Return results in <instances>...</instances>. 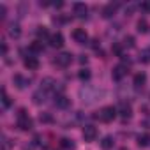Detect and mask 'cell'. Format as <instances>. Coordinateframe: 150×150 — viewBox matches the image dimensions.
I'll use <instances>...</instances> for the list:
<instances>
[{
  "instance_id": "cell-6",
  "label": "cell",
  "mask_w": 150,
  "mask_h": 150,
  "mask_svg": "<svg viewBox=\"0 0 150 150\" xmlns=\"http://www.w3.org/2000/svg\"><path fill=\"white\" fill-rule=\"evenodd\" d=\"M127 74V67L124 65V64H118L115 69H113V72H111V76H113V80H117V81H120L124 76Z\"/></svg>"
},
{
  "instance_id": "cell-28",
  "label": "cell",
  "mask_w": 150,
  "mask_h": 150,
  "mask_svg": "<svg viewBox=\"0 0 150 150\" xmlns=\"http://www.w3.org/2000/svg\"><path fill=\"white\" fill-rule=\"evenodd\" d=\"M0 18H6V6H0Z\"/></svg>"
},
{
  "instance_id": "cell-18",
  "label": "cell",
  "mask_w": 150,
  "mask_h": 150,
  "mask_svg": "<svg viewBox=\"0 0 150 150\" xmlns=\"http://www.w3.org/2000/svg\"><path fill=\"white\" fill-rule=\"evenodd\" d=\"M138 145H139V146H148V145H150V134H148V132L139 134V136H138Z\"/></svg>"
},
{
  "instance_id": "cell-9",
  "label": "cell",
  "mask_w": 150,
  "mask_h": 150,
  "mask_svg": "<svg viewBox=\"0 0 150 150\" xmlns=\"http://www.w3.org/2000/svg\"><path fill=\"white\" fill-rule=\"evenodd\" d=\"M118 113H120L122 118H131V115H132L131 104H129V103H120V106H118Z\"/></svg>"
},
{
  "instance_id": "cell-3",
  "label": "cell",
  "mask_w": 150,
  "mask_h": 150,
  "mask_svg": "<svg viewBox=\"0 0 150 150\" xmlns=\"http://www.w3.org/2000/svg\"><path fill=\"white\" fill-rule=\"evenodd\" d=\"M57 65H60V67H67V65H71V62H72V55L71 53H67V51H62V53H58L57 55Z\"/></svg>"
},
{
  "instance_id": "cell-13",
  "label": "cell",
  "mask_w": 150,
  "mask_h": 150,
  "mask_svg": "<svg viewBox=\"0 0 150 150\" xmlns=\"http://www.w3.org/2000/svg\"><path fill=\"white\" fill-rule=\"evenodd\" d=\"M145 81H146V74L145 72H138L134 76V88H143Z\"/></svg>"
},
{
  "instance_id": "cell-7",
  "label": "cell",
  "mask_w": 150,
  "mask_h": 150,
  "mask_svg": "<svg viewBox=\"0 0 150 150\" xmlns=\"http://www.w3.org/2000/svg\"><path fill=\"white\" fill-rule=\"evenodd\" d=\"M69 104H71V101H69V99H67L64 94H57V96H55V106H57V108H60V110H65Z\"/></svg>"
},
{
  "instance_id": "cell-12",
  "label": "cell",
  "mask_w": 150,
  "mask_h": 150,
  "mask_svg": "<svg viewBox=\"0 0 150 150\" xmlns=\"http://www.w3.org/2000/svg\"><path fill=\"white\" fill-rule=\"evenodd\" d=\"M72 9H74V14H76L78 18H85L87 16V13H88V9H87V6L85 4H74L72 6Z\"/></svg>"
},
{
  "instance_id": "cell-2",
  "label": "cell",
  "mask_w": 150,
  "mask_h": 150,
  "mask_svg": "<svg viewBox=\"0 0 150 150\" xmlns=\"http://www.w3.org/2000/svg\"><path fill=\"white\" fill-rule=\"evenodd\" d=\"M96 117H97L101 122H113V118L117 117V110H115L113 106H106V108H103Z\"/></svg>"
},
{
  "instance_id": "cell-27",
  "label": "cell",
  "mask_w": 150,
  "mask_h": 150,
  "mask_svg": "<svg viewBox=\"0 0 150 150\" xmlns=\"http://www.w3.org/2000/svg\"><path fill=\"white\" fill-rule=\"evenodd\" d=\"M41 122H51V117L50 115H41Z\"/></svg>"
},
{
  "instance_id": "cell-8",
  "label": "cell",
  "mask_w": 150,
  "mask_h": 150,
  "mask_svg": "<svg viewBox=\"0 0 150 150\" xmlns=\"http://www.w3.org/2000/svg\"><path fill=\"white\" fill-rule=\"evenodd\" d=\"M23 64H25V67H27L28 71H35V69L39 67V60H37L34 55H30V57H25Z\"/></svg>"
},
{
  "instance_id": "cell-4",
  "label": "cell",
  "mask_w": 150,
  "mask_h": 150,
  "mask_svg": "<svg viewBox=\"0 0 150 150\" xmlns=\"http://www.w3.org/2000/svg\"><path fill=\"white\" fill-rule=\"evenodd\" d=\"M72 39L76 41L78 44H87V41H88V34L83 30V28H76L72 32Z\"/></svg>"
},
{
  "instance_id": "cell-26",
  "label": "cell",
  "mask_w": 150,
  "mask_h": 150,
  "mask_svg": "<svg viewBox=\"0 0 150 150\" xmlns=\"http://www.w3.org/2000/svg\"><path fill=\"white\" fill-rule=\"evenodd\" d=\"M124 44H125V46H129V48H132V46H134V37H131V35H129V37H125Z\"/></svg>"
},
{
  "instance_id": "cell-19",
  "label": "cell",
  "mask_w": 150,
  "mask_h": 150,
  "mask_svg": "<svg viewBox=\"0 0 150 150\" xmlns=\"http://www.w3.org/2000/svg\"><path fill=\"white\" fill-rule=\"evenodd\" d=\"M28 50H30L32 53H41V51H42V42H41V41H34Z\"/></svg>"
},
{
  "instance_id": "cell-10",
  "label": "cell",
  "mask_w": 150,
  "mask_h": 150,
  "mask_svg": "<svg viewBox=\"0 0 150 150\" xmlns=\"http://www.w3.org/2000/svg\"><path fill=\"white\" fill-rule=\"evenodd\" d=\"M13 81H14V85L18 87V88H27L28 87V83H30V80L28 78H25V76H21V74H16V76L13 78Z\"/></svg>"
},
{
  "instance_id": "cell-15",
  "label": "cell",
  "mask_w": 150,
  "mask_h": 150,
  "mask_svg": "<svg viewBox=\"0 0 150 150\" xmlns=\"http://www.w3.org/2000/svg\"><path fill=\"white\" fill-rule=\"evenodd\" d=\"M115 11H117V6H115V4H108V6L103 9V18H111V16L115 14Z\"/></svg>"
},
{
  "instance_id": "cell-14",
  "label": "cell",
  "mask_w": 150,
  "mask_h": 150,
  "mask_svg": "<svg viewBox=\"0 0 150 150\" xmlns=\"http://www.w3.org/2000/svg\"><path fill=\"white\" fill-rule=\"evenodd\" d=\"M46 101V90L44 88H39L35 94H34V103L35 104H42Z\"/></svg>"
},
{
  "instance_id": "cell-21",
  "label": "cell",
  "mask_w": 150,
  "mask_h": 150,
  "mask_svg": "<svg viewBox=\"0 0 150 150\" xmlns=\"http://www.w3.org/2000/svg\"><path fill=\"white\" fill-rule=\"evenodd\" d=\"M37 37H39V39H46V37H48V41H50L51 35L48 34V30H46L44 27H37Z\"/></svg>"
},
{
  "instance_id": "cell-16",
  "label": "cell",
  "mask_w": 150,
  "mask_h": 150,
  "mask_svg": "<svg viewBox=\"0 0 150 150\" xmlns=\"http://www.w3.org/2000/svg\"><path fill=\"white\" fill-rule=\"evenodd\" d=\"M7 32H9V35H11V37H20V34H21L20 25H18V23H9Z\"/></svg>"
},
{
  "instance_id": "cell-23",
  "label": "cell",
  "mask_w": 150,
  "mask_h": 150,
  "mask_svg": "<svg viewBox=\"0 0 150 150\" xmlns=\"http://www.w3.org/2000/svg\"><path fill=\"white\" fill-rule=\"evenodd\" d=\"M80 80H83V81L90 80V71H88V69H81V71H80Z\"/></svg>"
},
{
  "instance_id": "cell-25",
  "label": "cell",
  "mask_w": 150,
  "mask_h": 150,
  "mask_svg": "<svg viewBox=\"0 0 150 150\" xmlns=\"http://www.w3.org/2000/svg\"><path fill=\"white\" fill-rule=\"evenodd\" d=\"M138 32H141V34L146 32V21H145V20H139V21H138Z\"/></svg>"
},
{
  "instance_id": "cell-24",
  "label": "cell",
  "mask_w": 150,
  "mask_h": 150,
  "mask_svg": "<svg viewBox=\"0 0 150 150\" xmlns=\"http://www.w3.org/2000/svg\"><path fill=\"white\" fill-rule=\"evenodd\" d=\"M60 145H62L64 148H74V143H72V139H69V138H64V139L60 141Z\"/></svg>"
},
{
  "instance_id": "cell-29",
  "label": "cell",
  "mask_w": 150,
  "mask_h": 150,
  "mask_svg": "<svg viewBox=\"0 0 150 150\" xmlns=\"http://www.w3.org/2000/svg\"><path fill=\"white\" fill-rule=\"evenodd\" d=\"M141 9H145V11H150V2H145V4L141 6Z\"/></svg>"
},
{
  "instance_id": "cell-30",
  "label": "cell",
  "mask_w": 150,
  "mask_h": 150,
  "mask_svg": "<svg viewBox=\"0 0 150 150\" xmlns=\"http://www.w3.org/2000/svg\"><path fill=\"white\" fill-rule=\"evenodd\" d=\"M145 125H146V127H150V117H148V118L145 120Z\"/></svg>"
},
{
  "instance_id": "cell-22",
  "label": "cell",
  "mask_w": 150,
  "mask_h": 150,
  "mask_svg": "<svg viewBox=\"0 0 150 150\" xmlns=\"http://www.w3.org/2000/svg\"><path fill=\"white\" fill-rule=\"evenodd\" d=\"M2 106H4V108H9V106H11V99H9V96L6 94V90H2Z\"/></svg>"
},
{
  "instance_id": "cell-17",
  "label": "cell",
  "mask_w": 150,
  "mask_h": 150,
  "mask_svg": "<svg viewBox=\"0 0 150 150\" xmlns=\"http://www.w3.org/2000/svg\"><path fill=\"white\" fill-rule=\"evenodd\" d=\"M113 145H115V139H113V136H104V138H103V141H101V146H103L104 150H110Z\"/></svg>"
},
{
  "instance_id": "cell-1",
  "label": "cell",
  "mask_w": 150,
  "mask_h": 150,
  "mask_svg": "<svg viewBox=\"0 0 150 150\" xmlns=\"http://www.w3.org/2000/svg\"><path fill=\"white\" fill-rule=\"evenodd\" d=\"M16 124L21 131H30L32 129V118L28 117V113L25 110H20L18 111V118H16Z\"/></svg>"
},
{
  "instance_id": "cell-5",
  "label": "cell",
  "mask_w": 150,
  "mask_h": 150,
  "mask_svg": "<svg viewBox=\"0 0 150 150\" xmlns=\"http://www.w3.org/2000/svg\"><path fill=\"white\" fill-rule=\"evenodd\" d=\"M83 138H85V141H94L97 138V129L94 125H85L83 127Z\"/></svg>"
},
{
  "instance_id": "cell-11",
  "label": "cell",
  "mask_w": 150,
  "mask_h": 150,
  "mask_svg": "<svg viewBox=\"0 0 150 150\" xmlns=\"http://www.w3.org/2000/svg\"><path fill=\"white\" fill-rule=\"evenodd\" d=\"M62 44H64V35H62L60 32L51 34V37H50V46H53V48H60Z\"/></svg>"
},
{
  "instance_id": "cell-20",
  "label": "cell",
  "mask_w": 150,
  "mask_h": 150,
  "mask_svg": "<svg viewBox=\"0 0 150 150\" xmlns=\"http://www.w3.org/2000/svg\"><path fill=\"white\" fill-rule=\"evenodd\" d=\"M139 60H141L143 64H150V48H146V50H143V51L139 53Z\"/></svg>"
}]
</instances>
